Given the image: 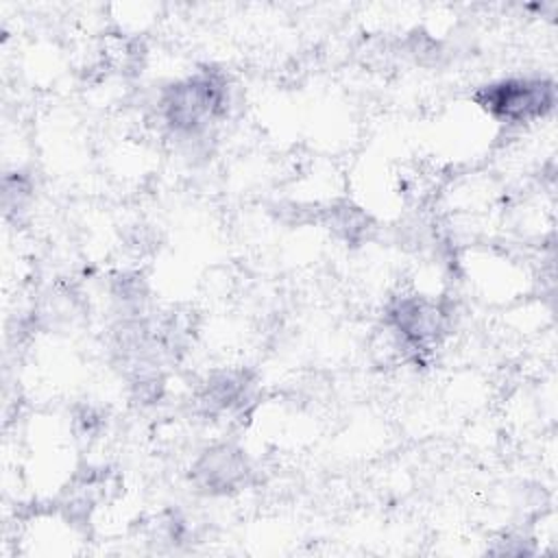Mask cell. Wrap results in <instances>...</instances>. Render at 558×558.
<instances>
[{"label":"cell","instance_id":"1","mask_svg":"<svg viewBox=\"0 0 558 558\" xmlns=\"http://www.w3.org/2000/svg\"><path fill=\"white\" fill-rule=\"evenodd\" d=\"M551 102V87L541 81H508L486 94V107L506 120H527L541 116Z\"/></svg>","mask_w":558,"mask_h":558}]
</instances>
